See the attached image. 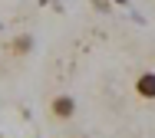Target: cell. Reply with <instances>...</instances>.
<instances>
[{
	"label": "cell",
	"instance_id": "1",
	"mask_svg": "<svg viewBox=\"0 0 155 138\" xmlns=\"http://www.w3.org/2000/svg\"><path fill=\"white\" fill-rule=\"evenodd\" d=\"M50 115H53V118H60V122L73 118V115H76V99H73L69 92L53 96V99H50Z\"/></svg>",
	"mask_w": 155,
	"mask_h": 138
},
{
	"label": "cell",
	"instance_id": "2",
	"mask_svg": "<svg viewBox=\"0 0 155 138\" xmlns=\"http://www.w3.org/2000/svg\"><path fill=\"white\" fill-rule=\"evenodd\" d=\"M135 96L139 99H155V72H142L135 79Z\"/></svg>",
	"mask_w": 155,
	"mask_h": 138
},
{
	"label": "cell",
	"instance_id": "3",
	"mask_svg": "<svg viewBox=\"0 0 155 138\" xmlns=\"http://www.w3.org/2000/svg\"><path fill=\"white\" fill-rule=\"evenodd\" d=\"M10 49L17 53V56H27L33 49V36L30 33H20V36H13V43H10Z\"/></svg>",
	"mask_w": 155,
	"mask_h": 138
},
{
	"label": "cell",
	"instance_id": "4",
	"mask_svg": "<svg viewBox=\"0 0 155 138\" xmlns=\"http://www.w3.org/2000/svg\"><path fill=\"white\" fill-rule=\"evenodd\" d=\"M93 7L96 10H109V0H93Z\"/></svg>",
	"mask_w": 155,
	"mask_h": 138
},
{
	"label": "cell",
	"instance_id": "5",
	"mask_svg": "<svg viewBox=\"0 0 155 138\" xmlns=\"http://www.w3.org/2000/svg\"><path fill=\"white\" fill-rule=\"evenodd\" d=\"M109 3H122V7H125V3H129V0H109Z\"/></svg>",
	"mask_w": 155,
	"mask_h": 138
}]
</instances>
